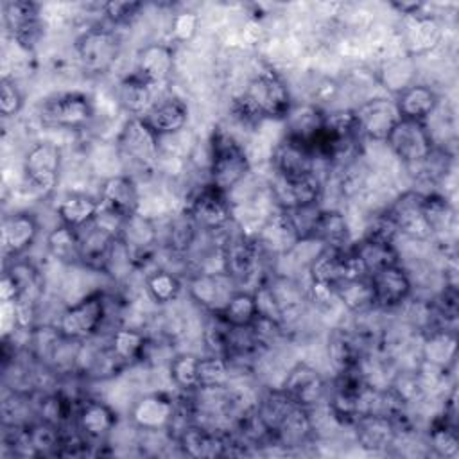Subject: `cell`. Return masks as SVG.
Here are the masks:
<instances>
[{
    "label": "cell",
    "mask_w": 459,
    "mask_h": 459,
    "mask_svg": "<svg viewBox=\"0 0 459 459\" xmlns=\"http://www.w3.org/2000/svg\"><path fill=\"white\" fill-rule=\"evenodd\" d=\"M292 106L285 81L276 72L264 70L255 74L233 99L231 111L242 126H256L264 120H285Z\"/></svg>",
    "instance_id": "cell-1"
},
{
    "label": "cell",
    "mask_w": 459,
    "mask_h": 459,
    "mask_svg": "<svg viewBox=\"0 0 459 459\" xmlns=\"http://www.w3.org/2000/svg\"><path fill=\"white\" fill-rule=\"evenodd\" d=\"M251 163L237 138L222 127H215L208 140V183L230 194L249 172Z\"/></svg>",
    "instance_id": "cell-2"
},
{
    "label": "cell",
    "mask_w": 459,
    "mask_h": 459,
    "mask_svg": "<svg viewBox=\"0 0 459 459\" xmlns=\"http://www.w3.org/2000/svg\"><path fill=\"white\" fill-rule=\"evenodd\" d=\"M108 319V301L102 292H91L68 305L56 321L57 332L70 341H90L100 333Z\"/></svg>",
    "instance_id": "cell-3"
},
{
    "label": "cell",
    "mask_w": 459,
    "mask_h": 459,
    "mask_svg": "<svg viewBox=\"0 0 459 459\" xmlns=\"http://www.w3.org/2000/svg\"><path fill=\"white\" fill-rule=\"evenodd\" d=\"M75 56L84 74L104 75L115 66L120 56V39L108 27H90L75 39Z\"/></svg>",
    "instance_id": "cell-4"
},
{
    "label": "cell",
    "mask_w": 459,
    "mask_h": 459,
    "mask_svg": "<svg viewBox=\"0 0 459 459\" xmlns=\"http://www.w3.org/2000/svg\"><path fill=\"white\" fill-rule=\"evenodd\" d=\"M117 152L134 170H151L158 165L160 138L142 118L129 117L117 136Z\"/></svg>",
    "instance_id": "cell-5"
},
{
    "label": "cell",
    "mask_w": 459,
    "mask_h": 459,
    "mask_svg": "<svg viewBox=\"0 0 459 459\" xmlns=\"http://www.w3.org/2000/svg\"><path fill=\"white\" fill-rule=\"evenodd\" d=\"M63 152L54 142H36L23 156V178L30 190L41 197L50 195L56 190L61 172Z\"/></svg>",
    "instance_id": "cell-6"
},
{
    "label": "cell",
    "mask_w": 459,
    "mask_h": 459,
    "mask_svg": "<svg viewBox=\"0 0 459 459\" xmlns=\"http://www.w3.org/2000/svg\"><path fill=\"white\" fill-rule=\"evenodd\" d=\"M95 117V106L90 95L82 91L57 93L43 104L41 120L50 127L82 131Z\"/></svg>",
    "instance_id": "cell-7"
},
{
    "label": "cell",
    "mask_w": 459,
    "mask_h": 459,
    "mask_svg": "<svg viewBox=\"0 0 459 459\" xmlns=\"http://www.w3.org/2000/svg\"><path fill=\"white\" fill-rule=\"evenodd\" d=\"M181 414L179 402L165 393L152 391L136 398L129 409V421L142 432H165Z\"/></svg>",
    "instance_id": "cell-8"
},
{
    "label": "cell",
    "mask_w": 459,
    "mask_h": 459,
    "mask_svg": "<svg viewBox=\"0 0 459 459\" xmlns=\"http://www.w3.org/2000/svg\"><path fill=\"white\" fill-rule=\"evenodd\" d=\"M385 143L391 152L409 167L423 163L436 151L432 134L427 129L425 122L407 118H400L394 124Z\"/></svg>",
    "instance_id": "cell-9"
},
{
    "label": "cell",
    "mask_w": 459,
    "mask_h": 459,
    "mask_svg": "<svg viewBox=\"0 0 459 459\" xmlns=\"http://www.w3.org/2000/svg\"><path fill=\"white\" fill-rule=\"evenodd\" d=\"M2 14L13 41L22 50L32 52L45 32L39 4L30 0H7L2 4Z\"/></svg>",
    "instance_id": "cell-10"
},
{
    "label": "cell",
    "mask_w": 459,
    "mask_h": 459,
    "mask_svg": "<svg viewBox=\"0 0 459 459\" xmlns=\"http://www.w3.org/2000/svg\"><path fill=\"white\" fill-rule=\"evenodd\" d=\"M185 212L192 217L201 231H221L226 230L233 221L230 194L217 190L210 183L203 185L190 197Z\"/></svg>",
    "instance_id": "cell-11"
},
{
    "label": "cell",
    "mask_w": 459,
    "mask_h": 459,
    "mask_svg": "<svg viewBox=\"0 0 459 459\" xmlns=\"http://www.w3.org/2000/svg\"><path fill=\"white\" fill-rule=\"evenodd\" d=\"M221 269L230 274L237 283L249 281L260 264L262 256V247L256 240V237L242 235V233H233L228 235L221 247Z\"/></svg>",
    "instance_id": "cell-12"
},
{
    "label": "cell",
    "mask_w": 459,
    "mask_h": 459,
    "mask_svg": "<svg viewBox=\"0 0 459 459\" xmlns=\"http://www.w3.org/2000/svg\"><path fill=\"white\" fill-rule=\"evenodd\" d=\"M308 276L310 281L335 287L337 283L351 278L368 276L353 255L351 246L348 249H333V247H321V251L312 258L308 264Z\"/></svg>",
    "instance_id": "cell-13"
},
{
    "label": "cell",
    "mask_w": 459,
    "mask_h": 459,
    "mask_svg": "<svg viewBox=\"0 0 459 459\" xmlns=\"http://www.w3.org/2000/svg\"><path fill=\"white\" fill-rule=\"evenodd\" d=\"M280 391L296 405L312 411L317 407L328 391L323 373L308 362H296L283 377Z\"/></svg>",
    "instance_id": "cell-14"
},
{
    "label": "cell",
    "mask_w": 459,
    "mask_h": 459,
    "mask_svg": "<svg viewBox=\"0 0 459 459\" xmlns=\"http://www.w3.org/2000/svg\"><path fill=\"white\" fill-rule=\"evenodd\" d=\"M178 448L195 459H213L230 454L231 436L221 429H213L204 423L190 421L176 434Z\"/></svg>",
    "instance_id": "cell-15"
},
{
    "label": "cell",
    "mask_w": 459,
    "mask_h": 459,
    "mask_svg": "<svg viewBox=\"0 0 459 459\" xmlns=\"http://www.w3.org/2000/svg\"><path fill=\"white\" fill-rule=\"evenodd\" d=\"M118 240L127 249L133 267H143L152 260L160 246V233L151 217L136 212L122 221Z\"/></svg>",
    "instance_id": "cell-16"
},
{
    "label": "cell",
    "mask_w": 459,
    "mask_h": 459,
    "mask_svg": "<svg viewBox=\"0 0 459 459\" xmlns=\"http://www.w3.org/2000/svg\"><path fill=\"white\" fill-rule=\"evenodd\" d=\"M237 281L221 271H197L186 281L188 296L210 314L221 312L231 294L237 290Z\"/></svg>",
    "instance_id": "cell-17"
},
{
    "label": "cell",
    "mask_w": 459,
    "mask_h": 459,
    "mask_svg": "<svg viewBox=\"0 0 459 459\" xmlns=\"http://www.w3.org/2000/svg\"><path fill=\"white\" fill-rule=\"evenodd\" d=\"M385 212L394 221L398 231L409 238L427 240L434 235L425 213V194L418 190L400 194Z\"/></svg>",
    "instance_id": "cell-18"
},
{
    "label": "cell",
    "mask_w": 459,
    "mask_h": 459,
    "mask_svg": "<svg viewBox=\"0 0 459 459\" xmlns=\"http://www.w3.org/2000/svg\"><path fill=\"white\" fill-rule=\"evenodd\" d=\"M357 118V129L360 138L373 142H385L394 124L400 120L394 100L387 97L368 99L353 108Z\"/></svg>",
    "instance_id": "cell-19"
},
{
    "label": "cell",
    "mask_w": 459,
    "mask_h": 459,
    "mask_svg": "<svg viewBox=\"0 0 459 459\" xmlns=\"http://www.w3.org/2000/svg\"><path fill=\"white\" fill-rule=\"evenodd\" d=\"M117 425H118V414L109 403L99 398L79 400L75 418H74V427L91 445L106 441L111 436V432L117 429Z\"/></svg>",
    "instance_id": "cell-20"
},
{
    "label": "cell",
    "mask_w": 459,
    "mask_h": 459,
    "mask_svg": "<svg viewBox=\"0 0 459 459\" xmlns=\"http://www.w3.org/2000/svg\"><path fill=\"white\" fill-rule=\"evenodd\" d=\"M323 181L319 174H310L303 178H281L276 176L271 181V194L278 208L294 210L303 206L319 204L323 197Z\"/></svg>",
    "instance_id": "cell-21"
},
{
    "label": "cell",
    "mask_w": 459,
    "mask_h": 459,
    "mask_svg": "<svg viewBox=\"0 0 459 459\" xmlns=\"http://www.w3.org/2000/svg\"><path fill=\"white\" fill-rule=\"evenodd\" d=\"M317 161L319 160L310 145L287 134H283V138L276 143L271 156L274 174L289 179L317 174Z\"/></svg>",
    "instance_id": "cell-22"
},
{
    "label": "cell",
    "mask_w": 459,
    "mask_h": 459,
    "mask_svg": "<svg viewBox=\"0 0 459 459\" xmlns=\"http://www.w3.org/2000/svg\"><path fill=\"white\" fill-rule=\"evenodd\" d=\"M99 204L100 212L120 221L140 212V194L134 178L129 174H115L106 178L99 188Z\"/></svg>",
    "instance_id": "cell-23"
},
{
    "label": "cell",
    "mask_w": 459,
    "mask_h": 459,
    "mask_svg": "<svg viewBox=\"0 0 459 459\" xmlns=\"http://www.w3.org/2000/svg\"><path fill=\"white\" fill-rule=\"evenodd\" d=\"M368 280L373 290L375 308H396L403 305L412 294V280L400 264L377 271L369 274Z\"/></svg>",
    "instance_id": "cell-24"
},
{
    "label": "cell",
    "mask_w": 459,
    "mask_h": 459,
    "mask_svg": "<svg viewBox=\"0 0 459 459\" xmlns=\"http://www.w3.org/2000/svg\"><path fill=\"white\" fill-rule=\"evenodd\" d=\"M2 253L5 260H16L27 253L39 235V221L34 213L22 210L2 221Z\"/></svg>",
    "instance_id": "cell-25"
},
{
    "label": "cell",
    "mask_w": 459,
    "mask_h": 459,
    "mask_svg": "<svg viewBox=\"0 0 459 459\" xmlns=\"http://www.w3.org/2000/svg\"><path fill=\"white\" fill-rule=\"evenodd\" d=\"M357 445L366 452H385L394 446L400 432L394 420L384 414H362L353 425Z\"/></svg>",
    "instance_id": "cell-26"
},
{
    "label": "cell",
    "mask_w": 459,
    "mask_h": 459,
    "mask_svg": "<svg viewBox=\"0 0 459 459\" xmlns=\"http://www.w3.org/2000/svg\"><path fill=\"white\" fill-rule=\"evenodd\" d=\"M174 66H176L174 48L169 43L154 41L138 50L136 65L133 72H136L151 86L158 88L160 84L167 82L172 77Z\"/></svg>",
    "instance_id": "cell-27"
},
{
    "label": "cell",
    "mask_w": 459,
    "mask_h": 459,
    "mask_svg": "<svg viewBox=\"0 0 459 459\" xmlns=\"http://www.w3.org/2000/svg\"><path fill=\"white\" fill-rule=\"evenodd\" d=\"M188 106L178 97H165L152 104V108L142 117L147 127L161 140L181 133L188 124Z\"/></svg>",
    "instance_id": "cell-28"
},
{
    "label": "cell",
    "mask_w": 459,
    "mask_h": 459,
    "mask_svg": "<svg viewBox=\"0 0 459 459\" xmlns=\"http://www.w3.org/2000/svg\"><path fill=\"white\" fill-rule=\"evenodd\" d=\"M394 104L400 118L425 122L437 109L439 97L429 84L412 82L396 93Z\"/></svg>",
    "instance_id": "cell-29"
},
{
    "label": "cell",
    "mask_w": 459,
    "mask_h": 459,
    "mask_svg": "<svg viewBox=\"0 0 459 459\" xmlns=\"http://www.w3.org/2000/svg\"><path fill=\"white\" fill-rule=\"evenodd\" d=\"M154 86L143 81L136 72L124 75L117 84V102L129 115L142 118L152 104L158 100L154 95Z\"/></svg>",
    "instance_id": "cell-30"
},
{
    "label": "cell",
    "mask_w": 459,
    "mask_h": 459,
    "mask_svg": "<svg viewBox=\"0 0 459 459\" xmlns=\"http://www.w3.org/2000/svg\"><path fill=\"white\" fill-rule=\"evenodd\" d=\"M314 432V421L308 409L299 405H292L289 412L281 418L278 427L271 436V445L285 446V448H298L308 443Z\"/></svg>",
    "instance_id": "cell-31"
},
{
    "label": "cell",
    "mask_w": 459,
    "mask_h": 459,
    "mask_svg": "<svg viewBox=\"0 0 459 459\" xmlns=\"http://www.w3.org/2000/svg\"><path fill=\"white\" fill-rule=\"evenodd\" d=\"M310 240L319 242L323 247L348 249L353 244V240H351V230L344 213L339 210L321 208L314 222Z\"/></svg>",
    "instance_id": "cell-32"
},
{
    "label": "cell",
    "mask_w": 459,
    "mask_h": 459,
    "mask_svg": "<svg viewBox=\"0 0 459 459\" xmlns=\"http://www.w3.org/2000/svg\"><path fill=\"white\" fill-rule=\"evenodd\" d=\"M326 353L330 364L337 373L357 369L362 364V344L359 341V335L344 328H335L328 335Z\"/></svg>",
    "instance_id": "cell-33"
},
{
    "label": "cell",
    "mask_w": 459,
    "mask_h": 459,
    "mask_svg": "<svg viewBox=\"0 0 459 459\" xmlns=\"http://www.w3.org/2000/svg\"><path fill=\"white\" fill-rule=\"evenodd\" d=\"M100 212L99 199H93L86 194L72 192L63 195L56 204V215L61 224L74 230H82L91 224Z\"/></svg>",
    "instance_id": "cell-34"
},
{
    "label": "cell",
    "mask_w": 459,
    "mask_h": 459,
    "mask_svg": "<svg viewBox=\"0 0 459 459\" xmlns=\"http://www.w3.org/2000/svg\"><path fill=\"white\" fill-rule=\"evenodd\" d=\"M111 353L127 368L142 362L149 351V339L143 332L131 326H117L108 337Z\"/></svg>",
    "instance_id": "cell-35"
},
{
    "label": "cell",
    "mask_w": 459,
    "mask_h": 459,
    "mask_svg": "<svg viewBox=\"0 0 459 459\" xmlns=\"http://www.w3.org/2000/svg\"><path fill=\"white\" fill-rule=\"evenodd\" d=\"M323 120L325 111L317 104L292 106L289 117L283 120L287 126L285 134L312 147L323 129Z\"/></svg>",
    "instance_id": "cell-36"
},
{
    "label": "cell",
    "mask_w": 459,
    "mask_h": 459,
    "mask_svg": "<svg viewBox=\"0 0 459 459\" xmlns=\"http://www.w3.org/2000/svg\"><path fill=\"white\" fill-rule=\"evenodd\" d=\"M457 339L454 330L434 326L425 333L421 355L430 368L446 369L455 360Z\"/></svg>",
    "instance_id": "cell-37"
},
{
    "label": "cell",
    "mask_w": 459,
    "mask_h": 459,
    "mask_svg": "<svg viewBox=\"0 0 459 459\" xmlns=\"http://www.w3.org/2000/svg\"><path fill=\"white\" fill-rule=\"evenodd\" d=\"M351 251L359 258L368 276L377 271L400 264V253L396 251L394 244H382V242L360 238L351 244Z\"/></svg>",
    "instance_id": "cell-38"
},
{
    "label": "cell",
    "mask_w": 459,
    "mask_h": 459,
    "mask_svg": "<svg viewBox=\"0 0 459 459\" xmlns=\"http://www.w3.org/2000/svg\"><path fill=\"white\" fill-rule=\"evenodd\" d=\"M429 446L436 455L452 459L459 454V436H457V418L443 409L429 427Z\"/></svg>",
    "instance_id": "cell-39"
},
{
    "label": "cell",
    "mask_w": 459,
    "mask_h": 459,
    "mask_svg": "<svg viewBox=\"0 0 459 459\" xmlns=\"http://www.w3.org/2000/svg\"><path fill=\"white\" fill-rule=\"evenodd\" d=\"M217 316L233 328H249L258 319V307L253 290L237 289Z\"/></svg>",
    "instance_id": "cell-40"
},
{
    "label": "cell",
    "mask_w": 459,
    "mask_h": 459,
    "mask_svg": "<svg viewBox=\"0 0 459 459\" xmlns=\"http://www.w3.org/2000/svg\"><path fill=\"white\" fill-rule=\"evenodd\" d=\"M47 249L54 260L65 265H81L79 230L59 224L47 235Z\"/></svg>",
    "instance_id": "cell-41"
},
{
    "label": "cell",
    "mask_w": 459,
    "mask_h": 459,
    "mask_svg": "<svg viewBox=\"0 0 459 459\" xmlns=\"http://www.w3.org/2000/svg\"><path fill=\"white\" fill-rule=\"evenodd\" d=\"M333 294H335V299L341 301L353 314H364L375 308L373 290L368 276L351 278L337 283L333 287Z\"/></svg>",
    "instance_id": "cell-42"
},
{
    "label": "cell",
    "mask_w": 459,
    "mask_h": 459,
    "mask_svg": "<svg viewBox=\"0 0 459 459\" xmlns=\"http://www.w3.org/2000/svg\"><path fill=\"white\" fill-rule=\"evenodd\" d=\"M183 283L181 278L165 267H158L151 271L145 278V290L147 296L156 303V305H169L178 299L181 294Z\"/></svg>",
    "instance_id": "cell-43"
},
{
    "label": "cell",
    "mask_w": 459,
    "mask_h": 459,
    "mask_svg": "<svg viewBox=\"0 0 459 459\" xmlns=\"http://www.w3.org/2000/svg\"><path fill=\"white\" fill-rule=\"evenodd\" d=\"M412 23L407 30V45L411 54H421L434 48L441 41V27L432 16H411Z\"/></svg>",
    "instance_id": "cell-44"
},
{
    "label": "cell",
    "mask_w": 459,
    "mask_h": 459,
    "mask_svg": "<svg viewBox=\"0 0 459 459\" xmlns=\"http://www.w3.org/2000/svg\"><path fill=\"white\" fill-rule=\"evenodd\" d=\"M199 231L201 230L197 228V224L183 210L169 222V228L165 231V247L174 255H185L194 246Z\"/></svg>",
    "instance_id": "cell-45"
},
{
    "label": "cell",
    "mask_w": 459,
    "mask_h": 459,
    "mask_svg": "<svg viewBox=\"0 0 459 459\" xmlns=\"http://www.w3.org/2000/svg\"><path fill=\"white\" fill-rule=\"evenodd\" d=\"M169 377L181 393L199 391V357L194 353H178L169 362Z\"/></svg>",
    "instance_id": "cell-46"
},
{
    "label": "cell",
    "mask_w": 459,
    "mask_h": 459,
    "mask_svg": "<svg viewBox=\"0 0 459 459\" xmlns=\"http://www.w3.org/2000/svg\"><path fill=\"white\" fill-rule=\"evenodd\" d=\"M231 364L222 355L199 357V389L228 387Z\"/></svg>",
    "instance_id": "cell-47"
},
{
    "label": "cell",
    "mask_w": 459,
    "mask_h": 459,
    "mask_svg": "<svg viewBox=\"0 0 459 459\" xmlns=\"http://www.w3.org/2000/svg\"><path fill=\"white\" fill-rule=\"evenodd\" d=\"M398 235H400V231H398L394 221L389 217L387 212H382L368 221L360 238L382 242V244H394Z\"/></svg>",
    "instance_id": "cell-48"
},
{
    "label": "cell",
    "mask_w": 459,
    "mask_h": 459,
    "mask_svg": "<svg viewBox=\"0 0 459 459\" xmlns=\"http://www.w3.org/2000/svg\"><path fill=\"white\" fill-rule=\"evenodd\" d=\"M199 30V16L194 11H179L170 20V38L176 43H190Z\"/></svg>",
    "instance_id": "cell-49"
},
{
    "label": "cell",
    "mask_w": 459,
    "mask_h": 459,
    "mask_svg": "<svg viewBox=\"0 0 459 459\" xmlns=\"http://www.w3.org/2000/svg\"><path fill=\"white\" fill-rule=\"evenodd\" d=\"M143 9L142 2H106L102 5L104 16L113 23V25H127L133 20L140 16V11Z\"/></svg>",
    "instance_id": "cell-50"
},
{
    "label": "cell",
    "mask_w": 459,
    "mask_h": 459,
    "mask_svg": "<svg viewBox=\"0 0 459 459\" xmlns=\"http://www.w3.org/2000/svg\"><path fill=\"white\" fill-rule=\"evenodd\" d=\"M23 108V95L16 82L9 77H4L0 82V113L4 118L20 115Z\"/></svg>",
    "instance_id": "cell-51"
}]
</instances>
